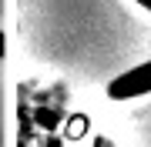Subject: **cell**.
Segmentation results:
<instances>
[{"label":"cell","instance_id":"6da1fadb","mask_svg":"<svg viewBox=\"0 0 151 147\" xmlns=\"http://www.w3.org/2000/svg\"><path fill=\"white\" fill-rule=\"evenodd\" d=\"M141 94H151V60L124 70L121 77H114L108 84V97L111 100H134Z\"/></svg>","mask_w":151,"mask_h":147},{"label":"cell","instance_id":"7a4b0ae2","mask_svg":"<svg viewBox=\"0 0 151 147\" xmlns=\"http://www.w3.org/2000/svg\"><path fill=\"white\" fill-rule=\"evenodd\" d=\"M138 4H141V7H145V10H151V0H138Z\"/></svg>","mask_w":151,"mask_h":147}]
</instances>
